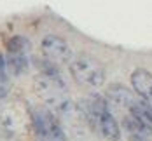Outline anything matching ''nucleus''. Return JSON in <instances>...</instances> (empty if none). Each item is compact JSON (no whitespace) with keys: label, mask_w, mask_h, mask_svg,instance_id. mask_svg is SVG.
Masks as SVG:
<instances>
[{"label":"nucleus","mask_w":152,"mask_h":141,"mask_svg":"<svg viewBox=\"0 0 152 141\" xmlns=\"http://www.w3.org/2000/svg\"><path fill=\"white\" fill-rule=\"evenodd\" d=\"M31 124L40 141H65V131L61 129L56 113L51 108L37 106L31 110Z\"/></svg>","instance_id":"nucleus-4"},{"label":"nucleus","mask_w":152,"mask_h":141,"mask_svg":"<svg viewBox=\"0 0 152 141\" xmlns=\"http://www.w3.org/2000/svg\"><path fill=\"white\" fill-rule=\"evenodd\" d=\"M131 84H133V89H135L138 98H142L143 101L152 105V73L151 72H147L143 68H137L131 73Z\"/></svg>","instance_id":"nucleus-7"},{"label":"nucleus","mask_w":152,"mask_h":141,"mask_svg":"<svg viewBox=\"0 0 152 141\" xmlns=\"http://www.w3.org/2000/svg\"><path fill=\"white\" fill-rule=\"evenodd\" d=\"M42 54H44V59L51 64H56V66H63V64H68L72 61V49L66 44L65 38H61L58 35H47L44 37L42 44Z\"/></svg>","instance_id":"nucleus-5"},{"label":"nucleus","mask_w":152,"mask_h":141,"mask_svg":"<svg viewBox=\"0 0 152 141\" xmlns=\"http://www.w3.org/2000/svg\"><path fill=\"white\" fill-rule=\"evenodd\" d=\"M11 93V82H9V72L4 56L0 54V99H5Z\"/></svg>","instance_id":"nucleus-9"},{"label":"nucleus","mask_w":152,"mask_h":141,"mask_svg":"<svg viewBox=\"0 0 152 141\" xmlns=\"http://www.w3.org/2000/svg\"><path fill=\"white\" fill-rule=\"evenodd\" d=\"M56 68H58L56 64L44 61L40 64V73L35 77L33 85H35L37 96L56 115L70 117L72 111H74V106H72L70 98H68L66 84L63 82V78H61Z\"/></svg>","instance_id":"nucleus-1"},{"label":"nucleus","mask_w":152,"mask_h":141,"mask_svg":"<svg viewBox=\"0 0 152 141\" xmlns=\"http://www.w3.org/2000/svg\"><path fill=\"white\" fill-rule=\"evenodd\" d=\"M70 75L77 84L96 89L105 84V66L91 54H79L70 61Z\"/></svg>","instance_id":"nucleus-3"},{"label":"nucleus","mask_w":152,"mask_h":141,"mask_svg":"<svg viewBox=\"0 0 152 141\" xmlns=\"http://www.w3.org/2000/svg\"><path fill=\"white\" fill-rule=\"evenodd\" d=\"M7 51L9 52H28L30 51V40L21 37V35H16L7 42Z\"/></svg>","instance_id":"nucleus-10"},{"label":"nucleus","mask_w":152,"mask_h":141,"mask_svg":"<svg viewBox=\"0 0 152 141\" xmlns=\"http://www.w3.org/2000/svg\"><path fill=\"white\" fill-rule=\"evenodd\" d=\"M108 106L110 105H108L107 98L100 96V94H93L86 103L84 113H86L88 122L91 124V127L96 132H100L108 141H117L121 138V129H119V124L114 119Z\"/></svg>","instance_id":"nucleus-2"},{"label":"nucleus","mask_w":152,"mask_h":141,"mask_svg":"<svg viewBox=\"0 0 152 141\" xmlns=\"http://www.w3.org/2000/svg\"><path fill=\"white\" fill-rule=\"evenodd\" d=\"M28 52H9L5 64H7V72L9 75H21L26 72V66H28Z\"/></svg>","instance_id":"nucleus-8"},{"label":"nucleus","mask_w":152,"mask_h":141,"mask_svg":"<svg viewBox=\"0 0 152 141\" xmlns=\"http://www.w3.org/2000/svg\"><path fill=\"white\" fill-rule=\"evenodd\" d=\"M107 101H108V105L114 106V108L126 110V111H128V110L131 108V105L137 101V96L131 93L128 87H124L121 84H114V85H110L108 91H107Z\"/></svg>","instance_id":"nucleus-6"},{"label":"nucleus","mask_w":152,"mask_h":141,"mask_svg":"<svg viewBox=\"0 0 152 141\" xmlns=\"http://www.w3.org/2000/svg\"><path fill=\"white\" fill-rule=\"evenodd\" d=\"M0 141H18L14 138V132L0 125Z\"/></svg>","instance_id":"nucleus-11"}]
</instances>
